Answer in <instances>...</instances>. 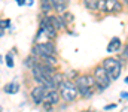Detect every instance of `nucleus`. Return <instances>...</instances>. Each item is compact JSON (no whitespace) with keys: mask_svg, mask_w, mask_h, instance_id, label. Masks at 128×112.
<instances>
[{"mask_svg":"<svg viewBox=\"0 0 128 112\" xmlns=\"http://www.w3.org/2000/svg\"><path fill=\"white\" fill-rule=\"evenodd\" d=\"M96 87L97 84L94 81V78H91L88 75H82V76L76 78V88L84 97H91L96 91Z\"/></svg>","mask_w":128,"mask_h":112,"instance_id":"obj_1","label":"nucleus"},{"mask_svg":"<svg viewBox=\"0 0 128 112\" xmlns=\"http://www.w3.org/2000/svg\"><path fill=\"white\" fill-rule=\"evenodd\" d=\"M60 96L63 97L66 102H73L78 96V88L74 84L68 82V81H63L60 85Z\"/></svg>","mask_w":128,"mask_h":112,"instance_id":"obj_2","label":"nucleus"},{"mask_svg":"<svg viewBox=\"0 0 128 112\" xmlns=\"http://www.w3.org/2000/svg\"><path fill=\"white\" fill-rule=\"evenodd\" d=\"M103 67L107 72V75L110 76V79H118L121 75V69H122L121 63L115 58H106L103 63Z\"/></svg>","mask_w":128,"mask_h":112,"instance_id":"obj_3","label":"nucleus"},{"mask_svg":"<svg viewBox=\"0 0 128 112\" xmlns=\"http://www.w3.org/2000/svg\"><path fill=\"white\" fill-rule=\"evenodd\" d=\"M94 81H96L97 87L100 91L106 90L110 84V76L107 75V72L104 70V67H97L96 72H94Z\"/></svg>","mask_w":128,"mask_h":112,"instance_id":"obj_4","label":"nucleus"},{"mask_svg":"<svg viewBox=\"0 0 128 112\" xmlns=\"http://www.w3.org/2000/svg\"><path fill=\"white\" fill-rule=\"evenodd\" d=\"M34 54L36 55H40L42 58L45 57H49V55H54L55 54V48L51 42H45V43H37L34 48H33Z\"/></svg>","mask_w":128,"mask_h":112,"instance_id":"obj_5","label":"nucleus"},{"mask_svg":"<svg viewBox=\"0 0 128 112\" xmlns=\"http://www.w3.org/2000/svg\"><path fill=\"white\" fill-rule=\"evenodd\" d=\"M45 91H46V87H45V85H42V84H39L37 87H34V88H33L32 97H33V102H34L36 105H40V103H43Z\"/></svg>","mask_w":128,"mask_h":112,"instance_id":"obj_6","label":"nucleus"},{"mask_svg":"<svg viewBox=\"0 0 128 112\" xmlns=\"http://www.w3.org/2000/svg\"><path fill=\"white\" fill-rule=\"evenodd\" d=\"M43 102H48L51 105H57L60 102V94L54 90V88H48L45 91V97H43Z\"/></svg>","mask_w":128,"mask_h":112,"instance_id":"obj_7","label":"nucleus"},{"mask_svg":"<svg viewBox=\"0 0 128 112\" xmlns=\"http://www.w3.org/2000/svg\"><path fill=\"white\" fill-rule=\"evenodd\" d=\"M122 5L118 0H104V11L106 12H119Z\"/></svg>","mask_w":128,"mask_h":112,"instance_id":"obj_8","label":"nucleus"},{"mask_svg":"<svg viewBox=\"0 0 128 112\" xmlns=\"http://www.w3.org/2000/svg\"><path fill=\"white\" fill-rule=\"evenodd\" d=\"M121 48V39L119 37H113L110 40V43L107 45V51L109 52H115V51H119Z\"/></svg>","mask_w":128,"mask_h":112,"instance_id":"obj_9","label":"nucleus"},{"mask_svg":"<svg viewBox=\"0 0 128 112\" xmlns=\"http://www.w3.org/2000/svg\"><path fill=\"white\" fill-rule=\"evenodd\" d=\"M18 91H20V85L16 82H10V84L4 85V93H8V94H15Z\"/></svg>","mask_w":128,"mask_h":112,"instance_id":"obj_10","label":"nucleus"},{"mask_svg":"<svg viewBox=\"0 0 128 112\" xmlns=\"http://www.w3.org/2000/svg\"><path fill=\"white\" fill-rule=\"evenodd\" d=\"M85 3V8L94 11V9H98V0H84Z\"/></svg>","mask_w":128,"mask_h":112,"instance_id":"obj_11","label":"nucleus"},{"mask_svg":"<svg viewBox=\"0 0 128 112\" xmlns=\"http://www.w3.org/2000/svg\"><path fill=\"white\" fill-rule=\"evenodd\" d=\"M6 64H8L9 67H12V66H14V61H12V57H10L9 54L6 55Z\"/></svg>","mask_w":128,"mask_h":112,"instance_id":"obj_12","label":"nucleus"},{"mask_svg":"<svg viewBox=\"0 0 128 112\" xmlns=\"http://www.w3.org/2000/svg\"><path fill=\"white\" fill-rule=\"evenodd\" d=\"M124 55L128 58V43H127V46H125V51H124Z\"/></svg>","mask_w":128,"mask_h":112,"instance_id":"obj_13","label":"nucleus"},{"mask_svg":"<svg viewBox=\"0 0 128 112\" xmlns=\"http://www.w3.org/2000/svg\"><path fill=\"white\" fill-rule=\"evenodd\" d=\"M16 2H18V5H24V2H26V0H16Z\"/></svg>","mask_w":128,"mask_h":112,"instance_id":"obj_14","label":"nucleus"},{"mask_svg":"<svg viewBox=\"0 0 128 112\" xmlns=\"http://www.w3.org/2000/svg\"><path fill=\"white\" fill-rule=\"evenodd\" d=\"M27 2V5H33V0H26Z\"/></svg>","mask_w":128,"mask_h":112,"instance_id":"obj_15","label":"nucleus"},{"mask_svg":"<svg viewBox=\"0 0 128 112\" xmlns=\"http://www.w3.org/2000/svg\"><path fill=\"white\" fill-rule=\"evenodd\" d=\"M125 3H127V5H128V0H125Z\"/></svg>","mask_w":128,"mask_h":112,"instance_id":"obj_16","label":"nucleus"},{"mask_svg":"<svg viewBox=\"0 0 128 112\" xmlns=\"http://www.w3.org/2000/svg\"><path fill=\"white\" fill-rule=\"evenodd\" d=\"M125 81H127V82H128V78H127V79H125Z\"/></svg>","mask_w":128,"mask_h":112,"instance_id":"obj_17","label":"nucleus"}]
</instances>
